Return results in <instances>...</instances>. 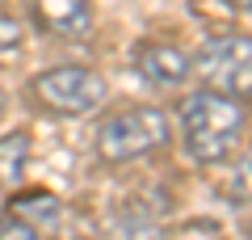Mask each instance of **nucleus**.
Returning a JSON list of instances; mask_svg holds the SVG:
<instances>
[{"label":"nucleus","instance_id":"obj_1","mask_svg":"<svg viewBox=\"0 0 252 240\" xmlns=\"http://www.w3.org/2000/svg\"><path fill=\"white\" fill-rule=\"evenodd\" d=\"M181 118V135H185V148L198 164H219V160L231 156V148L244 135V106L235 97H223L215 89H193L185 101L177 106Z\"/></svg>","mask_w":252,"mask_h":240},{"label":"nucleus","instance_id":"obj_10","mask_svg":"<svg viewBox=\"0 0 252 240\" xmlns=\"http://www.w3.org/2000/svg\"><path fill=\"white\" fill-rule=\"evenodd\" d=\"M21 46H26V30H21V21H13V17L0 13V59L21 55Z\"/></svg>","mask_w":252,"mask_h":240},{"label":"nucleus","instance_id":"obj_12","mask_svg":"<svg viewBox=\"0 0 252 240\" xmlns=\"http://www.w3.org/2000/svg\"><path fill=\"white\" fill-rule=\"evenodd\" d=\"M231 9H240V13H252V0H227Z\"/></svg>","mask_w":252,"mask_h":240},{"label":"nucleus","instance_id":"obj_2","mask_svg":"<svg viewBox=\"0 0 252 240\" xmlns=\"http://www.w3.org/2000/svg\"><path fill=\"white\" fill-rule=\"evenodd\" d=\"M172 139V122L160 106H135L105 118L97 131V156L105 164H126V160L152 156L156 148Z\"/></svg>","mask_w":252,"mask_h":240},{"label":"nucleus","instance_id":"obj_9","mask_svg":"<svg viewBox=\"0 0 252 240\" xmlns=\"http://www.w3.org/2000/svg\"><path fill=\"white\" fill-rule=\"evenodd\" d=\"M227 194H231L235 202H252V148L235 160L231 177H227Z\"/></svg>","mask_w":252,"mask_h":240},{"label":"nucleus","instance_id":"obj_6","mask_svg":"<svg viewBox=\"0 0 252 240\" xmlns=\"http://www.w3.org/2000/svg\"><path fill=\"white\" fill-rule=\"evenodd\" d=\"M34 13L59 38H84L93 30V0H34Z\"/></svg>","mask_w":252,"mask_h":240},{"label":"nucleus","instance_id":"obj_7","mask_svg":"<svg viewBox=\"0 0 252 240\" xmlns=\"http://www.w3.org/2000/svg\"><path fill=\"white\" fill-rule=\"evenodd\" d=\"M26 160H30V135L9 131L0 139V190H13L26 177Z\"/></svg>","mask_w":252,"mask_h":240},{"label":"nucleus","instance_id":"obj_11","mask_svg":"<svg viewBox=\"0 0 252 240\" xmlns=\"http://www.w3.org/2000/svg\"><path fill=\"white\" fill-rule=\"evenodd\" d=\"M0 240H38V228H30L17 215H4L0 219Z\"/></svg>","mask_w":252,"mask_h":240},{"label":"nucleus","instance_id":"obj_13","mask_svg":"<svg viewBox=\"0 0 252 240\" xmlns=\"http://www.w3.org/2000/svg\"><path fill=\"white\" fill-rule=\"evenodd\" d=\"M4 110H9V93H4V84H0V118H4Z\"/></svg>","mask_w":252,"mask_h":240},{"label":"nucleus","instance_id":"obj_8","mask_svg":"<svg viewBox=\"0 0 252 240\" xmlns=\"http://www.w3.org/2000/svg\"><path fill=\"white\" fill-rule=\"evenodd\" d=\"M13 215H17V219H26L30 228H38V223H59V198L46 194V190L17 194V198H13Z\"/></svg>","mask_w":252,"mask_h":240},{"label":"nucleus","instance_id":"obj_4","mask_svg":"<svg viewBox=\"0 0 252 240\" xmlns=\"http://www.w3.org/2000/svg\"><path fill=\"white\" fill-rule=\"evenodd\" d=\"M193 63H198L206 89L235 101L252 97V38L248 34H210Z\"/></svg>","mask_w":252,"mask_h":240},{"label":"nucleus","instance_id":"obj_3","mask_svg":"<svg viewBox=\"0 0 252 240\" xmlns=\"http://www.w3.org/2000/svg\"><path fill=\"white\" fill-rule=\"evenodd\" d=\"M30 97L51 114H93L105 101V76L84 63H59L30 80Z\"/></svg>","mask_w":252,"mask_h":240},{"label":"nucleus","instance_id":"obj_5","mask_svg":"<svg viewBox=\"0 0 252 240\" xmlns=\"http://www.w3.org/2000/svg\"><path fill=\"white\" fill-rule=\"evenodd\" d=\"M135 68H139V76H143L147 84H156V89H181V84L193 76L189 55L181 51V46H172V42H139Z\"/></svg>","mask_w":252,"mask_h":240}]
</instances>
